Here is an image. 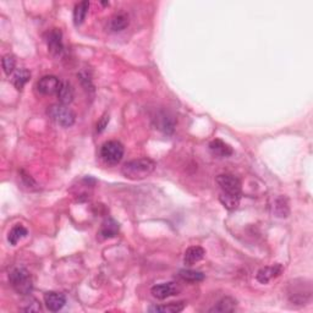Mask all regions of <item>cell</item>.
<instances>
[{"label": "cell", "instance_id": "10", "mask_svg": "<svg viewBox=\"0 0 313 313\" xmlns=\"http://www.w3.org/2000/svg\"><path fill=\"white\" fill-rule=\"evenodd\" d=\"M177 291H179V289L176 288L174 283L158 284V285H154L151 289L152 295L158 300H165V298L174 296V295L177 294Z\"/></svg>", "mask_w": 313, "mask_h": 313}, {"label": "cell", "instance_id": "1", "mask_svg": "<svg viewBox=\"0 0 313 313\" xmlns=\"http://www.w3.org/2000/svg\"><path fill=\"white\" fill-rule=\"evenodd\" d=\"M156 169V163L149 158H140V159L130 160L125 163L121 168V174L126 179L130 180H143Z\"/></svg>", "mask_w": 313, "mask_h": 313}, {"label": "cell", "instance_id": "12", "mask_svg": "<svg viewBox=\"0 0 313 313\" xmlns=\"http://www.w3.org/2000/svg\"><path fill=\"white\" fill-rule=\"evenodd\" d=\"M209 149H211V152L214 154V156L220 157V158L229 157L234 153L231 146L219 139L213 140L211 143H209Z\"/></svg>", "mask_w": 313, "mask_h": 313}, {"label": "cell", "instance_id": "18", "mask_svg": "<svg viewBox=\"0 0 313 313\" xmlns=\"http://www.w3.org/2000/svg\"><path fill=\"white\" fill-rule=\"evenodd\" d=\"M186 302L185 301H180V302H171L168 305H160V306H153L149 307V312H158V313H179L183 311Z\"/></svg>", "mask_w": 313, "mask_h": 313}, {"label": "cell", "instance_id": "25", "mask_svg": "<svg viewBox=\"0 0 313 313\" xmlns=\"http://www.w3.org/2000/svg\"><path fill=\"white\" fill-rule=\"evenodd\" d=\"M21 309L26 312H38L42 309V306L41 302L34 297H27L24 301V303H22Z\"/></svg>", "mask_w": 313, "mask_h": 313}, {"label": "cell", "instance_id": "11", "mask_svg": "<svg viewBox=\"0 0 313 313\" xmlns=\"http://www.w3.org/2000/svg\"><path fill=\"white\" fill-rule=\"evenodd\" d=\"M44 303L49 311L56 312L65 306L66 298L61 292L49 291L44 295Z\"/></svg>", "mask_w": 313, "mask_h": 313}, {"label": "cell", "instance_id": "26", "mask_svg": "<svg viewBox=\"0 0 313 313\" xmlns=\"http://www.w3.org/2000/svg\"><path fill=\"white\" fill-rule=\"evenodd\" d=\"M274 208H275V214H277L278 217H281V218L288 217L289 207L288 205H286L285 198H283V197L278 198V200L275 201Z\"/></svg>", "mask_w": 313, "mask_h": 313}, {"label": "cell", "instance_id": "7", "mask_svg": "<svg viewBox=\"0 0 313 313\" xmlns=\"http://www.w3.org/2000/svg\"><path fill=\"white\" fill-rule=\"evenodd\" d=\"M60 80L58 77L51 76H43L38 82H37V91L44 96H51L54 93H58L60 87Z\"/></svg>", "mask_w": 313, "mask_h": 313}, {"label": "cell", "instance_id": "6", "mask_svg": "<svg viewBox=\"0 0 313 313\" xmlns=\"http://www.w3.org/2000/svg\"><path fill=\"white\" fill-rule=\"evenodd\" d=\"M217 183L222 190L223 195L241 197V181L230 174H222L217 176Z\"/></svg>", "mask_w": 313, "mask_h": 313}, {"label": "cell", "instance_id": "5", "mask_svg": "<svg viewBox=\"0 0 313 313\" xmlns=\"http://www.w3.org/2000/svg\"><path fill=\"white\" fill-rule=\"evenodd\" d=\"M312 296V288L311 283L303 284V280H301V284H291L289 290V297L290 301L292 303H296V305H305L311 300Z\"/></svg>", "mask_w": 313, "mask_h": 313}, {"label": "cell", "instance_id": "22", "mask_svg": "<svg viewBox=\"0 0 313 313\" xmlns=\"http://www.w3.org/2000/svg\"><path fill=\"white\" fill-rule=\"evenodd\" d=\"M28 231L25 226L22 225H15L13 229H11L10 232L8 235V241L10 242V245L15 246L20 240H22L24 237L27 236Z\"/></svg>", "mask_w": 313, "mask_h": 313}, {"label": "cell", "instance_id": "15", "mask_svg": "<svg viewBox=\"0 0 313 313\" xmlns=\"http://www.w3.org/2000/svg\"><path fill=\"white\" fill-rule=\"evenodd\" d=\"M205 248L200 247V246H191V247L186 249L185 256H183V262H185L186 266H194L195 263L200 262L205 257Z\"/></svg>", "mask_w": 313, "mask_h": 313}, {"label": "cell", "instance_id": "16", "mask_svg": "<svg viewBox=\"0 0 313 313\" xmlns=\"http://www.w3.org/2000/svg\"><path fill=\"white\" fill-rule=\"evenodd\" d=\"M156 125L157 129L163 131L164 134H171L175 129V120L173 116H170L166 113L158 114L156 117Z\"/></svg>", "mask_w": 313, "mask_h": 313}, {"label": "cell", "instance_id": "20", "mask_svg": "<svg viewBox=\"0 0 313 313\" xmlns=\"http://www.w3.org/2000/svg\"><path fill=\"white\" fill-rule=\"evenodd\" d=\"M88 9H90V3L88 2H81L76 4L74 9V22L76 26H80L83 24L86 20V16L88 14Z\"/></svg>", "mask_w": 313, "mask_h": 313}, {"label": "cell", "instance_id": "3", "mask_svg": "<svg viewBox=\"0 0 313 313\" xmlns=\"http://www.w3.org/2000/svg\"><path fill=\"white\" fill-rule=\"evenodd\" d=\"M48 116L56 124L62 126V128H70L75 124L76 115L68 105L64 104H51L47 110Z\"/></svg>", "mask_w": 313, "mask_h": 313}, {"label": "cell", "instance_id": "23", "mask_svg": "<svg viewBox=\"0 0 313 313\" xmlns=\"http://www.w3.org/2000/svg\"><path fill=\"white\" fill-rule=\"evenodd\" d=\"M179 275L181 279L185 281H190V283H196V281H201L205 279V275L203 273L192 271V269H181L179 272Z\"/></svg>", "mask_w": 313, "mask_h": 313}, {"label": "cell", "instance_id": "17", "mask_svg": "<svg viewBox=\"0 0 313 313\" xmlns=\"http://www.w3.org/2000/svg\"><path fill=\"white\" fill-rule=\"evenodd\" d=\"M236 300L232 297H223L222 300L218 301L217 303H215L214 307H212L211 309H209V312H217V313H226V312H232L235 308H236Z\"/></svg>", "mask_w": 313, "mask_h": 313}, {"label": "cell", "instance_id": "21", "mask_svg": "<svg viewBox=\"0 0 313 313\" xmlns=\"http://www.w3.org/2000/svg\"><path fill=\"white\" fill-rule=\"evenodd\" d=\"M31 79V73L27 69H17L16 73L14 74L13 83L16 87V90H22L28 80Z\"/></svg>", "mask_w": 313, "mask_h": 313}, {"label": "cell", "instance_id": "19", "mask_svg": "<svg viewBox=\"0 0 313 313\" xmlns=\"http://www.w3.org/2000/svg\"><path fill=\"white\" fill-rule=\"evenodd\" d=\"M129 26V16L126 14H116L110 19L109 22V28L113 32H120V31L125 30Z\"/></svg>", "mask_w": 313, "mask_h": 313}, {"label": "cell", "instance_id": "14", "mask_svg": "<svg viewBox=\"0 0 313 313\" xmlns=\"http://www.w3.org/2000/svg\"><path fill=\"white\" fill-rule=\"evenodd\" d=\"M119 223L111 219V218H108V219H105L103 222L102 226H100L99 235L103 239H111V237H115L119 234Z\"/></svg>", "mask_w": 313, "mask_h": 313}, {"label": "cell", "instance_id": "13", "mask_svg": "<svg viewBox=\"0 0 313 313\" xmlns=\"http://www.w3.org/2000/svg\"><path fill=\"white\" fill-rule=\"evenodd\" d=\"M56 96H58L60 104H64V105L70 104V103L74 100V97H75V91H74L73 85H71L69 81H62L61 83H60V87H59L58 93H56Z\"/></svg>", "mask_w": 313, "mask_h": 313}, {"label": "cell", "instance_id": "24", "mask_svg": "<svg viewBox=\"0 0 313 313\" xmlns=\"http://www.w3.org/2000/svg\"><path fill=\"white\" fill-rule=\"evenodd\" d=\"M240 200L241 197H236V196H228V195H223L220 194L219 196V201L222 202V205L225 207L226 209H236L237 207L240 205Z\"/></svg>", "mask_w": 313, "mask_h": 313}, {"label": "cell", "instance_id": "4", "mask_svg": "<svg viewBox=\"0 0 313 313\" xmlns=\"http://www.w3.org/2000/svg\"><path fill=\"white\" fill-rule=\"evenodd\" d=\"M100 157L107 164L115 165L124 157V146L119 141H108L100 147Z\"/></svg>", "mask_w": 313, "mask_h": 313}, {"label": "cell", "instance_id": "2", "mask_svg": "<svg viewBox=\"0 0 313 313\" xmlns=\"http://www.w3.org/2000/svg\"><path fill=\"white\" fill-rule=\"evenodd\" d=\"M9 283L17 294L27 296L32 292L33 281L31 274L25 268H15L9 274Z\"/></svg>", "mask_w": 313, "mask_h": 313}, {"label": "cell", "instance_id": "28", "mask_svg": "<svg viewBox=\"0 0 313 313\" xmlns=\"http://www.w3.org/2000/svg\"><path fill=\"white\" fill-rule=\"evenodd\" d=\"M109 124V115L108 114H105V115H103L102 117H100V120L98 122H97V132H103L105 130V128H107Z\"/></svg>", "mask_w": 313, "mask_h": 313}, {"label": "cell", "instance_id": "9", "mask_svg": "<svg viewBox=\"0 0 313 313\" xmlns=\"http://www.w3.org/2000/svg\"><path fill=\"white\" fill-rule=\"evenodd\" d=\"M283 272H284V267L281 266V264L277 263V264H274V266L264 267V268L260 269V271L257 272L256 278H257V280L260 281L261 284H267V283H269L272 279H274V278L279 277Z\"/></svg>", "mask_w": 313, "mask_h": 313}, {"label": "cell", "instance_id": "27", "mask_svg": "<svg viewBox=\"0 0 313 313\" xmlns=\"http://www.w3.org/2000/svg\"><path fill=\"white\" fill-rule=\"evenodd\" d=\"M2 64H3V69H4V73L9 76V75L15 70V65H16L15 56L10 55V54H7V55L3 58Z\"/></svg>", "mask_w": 313, "mask_h": 313}, {"label": "cell", "instance_id": "8", "mask_svg": "<svg viewBox=\"0 0 313 313\" xmlns=\"http://www.w3.org/2000/svg\"><path fill=\"white\" fill-rule=\"evenodd\" d=\"M47 44L50 54L54 56H58L62 53L64 45H62V33L58 28H53L47 34Z\"/></svg>", "mask_w": 313, "mask_h": 313}]
</instances>
